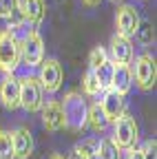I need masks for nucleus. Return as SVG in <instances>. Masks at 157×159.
<instances>
[{"label":"nucleus","instance_id":"c85d7f7f","mask_svg":"<svg viewBox=\"0 0 157 159\" xmlns=\"http://www.w3.org/2000/svg\"><path fill=\"white\" fill-rule=\"evenodd\" d=\"M111 2H115V5H117V2H122V0H111Z\"/></svg>","mask_w":157,"mask_h":159},{"label":"nucleus","instance_id":"9d476101","mask_svg":"<svg viewBox=\"0 0 157 159\" xmlns=\"http://www.w3.org/2000/svg\"><path fill=\"white\" fill-rule=\"evenodd\" d=\"M109 53H111V60H113L115 64H131L133 57H135L131 38L115 33V35L111 38V42H109Z\"/></svg>","mask_w":157,"mask_h":159},{"label":"nucleus","instance_id":"5701e85b","mask_svg":"<svg viewBox=\"0 0 157 159\" xmlns=\"http://www.w3.org/2000/svg\"><path fill=\"white\" fill-rule=\"evenodd\" d=\"M18 11V0H0V18L11 20Z\"/></svg>","mask_w":157,"mask_h":159},{"label":"nucleus","instance_id":"20e7f679","mask_svg":"<svg viewBox=\"0 0 157 159\" xmlns=\"http://www.w3.org/2000/svg\"><path fill=\"white\" fill-rule=\"evenodd\" d=\"M44 104V89L40 84V80L38 77H22L20 80V106L29 113H35L40 111Z\"/></svg>","mask_w":157,"mask_h":159},{"label":"nucleus","instance_id":"9b49d317","mask_svg":"<svg viewBox=\"0 0 157 159\" xmlns=\"http://www.w3.org/2000/svg\"><path fill=\"white\" fill-rule=\"evenodd\" d=\"M100 106H102V111H104V115L109 119V124H113L120 115L126 113V99H124L122 93H117L113 89H106L104 97L100 99Z\"/></svg>","mask_w":157,"mask_h":159},{"label":"nucleus","instance_id":"b1692460","mask_svg":"<svg viewBox=\"0 0 157 159\" xmlns=\"http://www.w3.org/2000/svg\"><path fill=\"white\" fill-rule=\"evenodd\" d=\"M155 148H157V144H155V139H148V142L144 144V159H157V155H155Z\"/></svg>","mask_w":157,"mask_h":159},{"label":"nucleus","instance_id":"0eeeda50","mask_svg":"<svg viewBox=\"0 0 157 159\" xmlns=\"http://www.w3.org/2000/svg\"><path fill=\"white\" fill-rule=\"evenodd\" d=\"M40 84L47 93H55L58 89L62 86V80H64V71H62V64L58 62L55 57H47L40 62Z\"/></svg>","mask_w":157,"mask_h":159},{"label":"nucleus","instance_id":"a878e982","mask_svg":"<svg viewBox=\"0 0 157 159\" xmlns=\"http://www.w3.org/2000/svg\"><path fill=\"white\" fill-rule=\"evenodd\" d=\"M71 159H89V155H84L80 148H75V150L71 152Z\"/></svg>","mask_w":157,"mask_h":159},{"label":"nucleus","instance_id":"6e6552de","mask_svg":"<svg viewBox=\"0 0 157 159\" xmlns=\"http://www.w3.org/2000/svg\"><path fill=\"white\" fill-rule=\"evenodd\" d=\"M0 102L7 111L20 108V80H16L13 73H5L0 82Z\"/></svg>","mask_w":157,"mask_h":159},{"label":"nucleus","instance_id":"6ab92c4d","mask_svg":"<svg viewBox=\"0 0 157 159\" xmlns=\"http://www.w3.org/2000/svg\"><path fill=\"white\" fill-rule=\"evenodd\" d=\"M82 89H84V93H86V95H93V97L102 93L100 82H97V77H95L93 69H89V71H86V75H84V80H82Z\"/></svg>","mask_w":157,"mask_h":159},{"label":"nucleus","instance_id":"4be33fe9","mask_svg":"<svg viewBox=\"0 0 157 159\" xmlns=\"http://www.w3.org/2000/svg\"><path fill=\"white\" fill-rule=\"evenodd\" d=\"M109 55H106V49L104 47H95L89 55V69H95V66H100L102 62H106Z\"/></svg>","mask_w":157,"mask_h":159},{"label":"nucleus","instance_id":"412c9836","mask_svg":"<svg viewBox=\"0 0 157 159\" xmlns=\"http://www.w3.org/2000/svg\"><path fill=\"white\" fill-rule=\"evenodd\" d=\"M135 35L140 38V42H142V44H150L153 40H155V31H153V25H150V22H142V20H140V27H137Z\"/></svg>","mask_w":157,"mask_h":159},{"label":"nucleus","instance_id":"2eb2a0df","mask_svg":"<svg viewBox=\"0 0 157 159\" xmlns=\"http://www.w3.org/2000/svg\"><path fill=\"white\" fill-rule=\"evenodd\" d=\"M133 86V71L128 64H115V71H113V82H111V89L126 95Z\"/></svg>","mask_w":157,"mask_h":159},{"label":"nucleus","instance_id":"f03ea898","mask_svg":"<svg viewBox=\"0 0 157 159\" xmlns=\"http://www.w3.org/2000/svg\"><path fill=\"white\" fill-rule=\"evenodd\" d=\"M20 66V40L9 29L0 31V71L13 73Z\"/></svg>","mask_w":157,"mask_h":159},{"label":"nucleus","instance_id":"423d86ee","mask_svg":"<svg viewBox=\"0 0 157 159\" xmlns=\"http://www.w3.org/2000/svg\"><path fill=\"white\" fill-rule=\"evenodd\" d=\"M113 124H115V130H113L111 139L122 150H126V148H131V146L137 144V139H140V128H137V122L133 119V115L124 113V115L117 117Z\"/></svg>","mask_w":157,"mask_h":159},{"label":"nucleus","instance_id":"f8f14e48","mask_svg":"<svg viewBox=\"0 0 157 159\" xmlns=\"http://www.w3.org/2000/svg\"><path fill=\"white\" fill-rule=\"evenodd\" d=\"M11 142H13V159H29L33 155V135L29 128H16L11 130Z\"/></svg>","mask_w":157,"mask_h":159},{"label":"nucleus","instance_id":"f257e3e1","mask_svg":"<svg viewBox=\"0 0 157 159\" xmlns=\"http://www.w3.org/2000/svg\"><path fill=\"white\" fill-rule=\"evenodd\" d=\"M60 104H62V115H64V126L71 130H82L86 126V111H89V104L82 97V93L69 91Z\"/></svg>","mask_w":157,"mask_h":159},{"label":"nucleus","instance_id":"39448f33","mask_svg":"<svg viewBox=\"0 0 157 159\" xmlns=\"http://www.w3.org/2000/svg\"><path fill=\"white\" fill-rule=\"evenodd\" d=\"M133 82L140 91H150L157 82V62L148 53H142L135 57V69H133Z\"/></svg>","mask_w":157,"mask_h":159},{"label":"nucleus","instance_id":"dca6fc26","mask_svg":"<svg viewBox=\"0 0 157 159\" xmlns=\"http://www.w3.org/2000/svg\"><path fill=\"white\" fill-rule=\"evenodd\" d=\"M86 124H89L95 133H104V130H106L109 119H106V115H104L100 102H93V104L89 106V111H86Z\"/></svg>","mask_w":157,"mask_h":159},{"label":"nucleus","instance_id":"1a4fd4ad","mask_svg":"<svg viewBox=\"0 0 157 159\" xmlns=\"http://www.w3.org/2000/svg\"><path fill=\"white\" fill-rule=\"evenodd\" d=\"M115 27H117L120 35L133 38L137 27H140V13H137V9L131 5H122L117 9V16H115Z\"/></svg>","mask_w":157,"mask_h":159},{"label":"nucleus","instance_id":"bb28decb","mask_svg":"<svg viewBox=\"0 0 157 159\" xmlns=\"http://www.w3.org/2000/svg\"><path fill=\"white\" fill-rule=\"evenodd\" d=\"M82 2H84L86 7H97V5L102 2V0H82Z\"/></svg>","mask_w":157,"mask_h":159},{"label":"nucleus","instance_id":"4468645a","mask_svg":"<svg viewBox=\"0 0 157 159\" xmlns=\"http://www.w3.org/2000/svg\"><path fill=\"white\" fill-rule=\"evenodd\" d=\"M18 11L22 13V18L31 25L42 22V18L47 13L44 0H18Z\"/></svg>","mask_w":157,"mask_h":159},{"label":"nucleus","instance_id":"393cba45","mask_svg":"<svg viewBox=\"0 0 157 159\" xmlns=\"http://www.w3.org/2000/svg\"><path fill=\"white\" fill-rule=\"evenodd\" d=\"M124 159H144V150L131 146V148H126V157Z\"/></svg>","mask_w":157,"mask_h":159},{"label":"nucleus","instance_id":"7ed1b4c3","mask_svg":"<svg viewBox=\"0 0 157 159\" xmlns=\"http://www.w3.org/2000/svg\"><path fill=\"white\" fill-rule=\"evenodd\" d=\"M44 60V42L38 31H29L27 35L20 38V62L29 69L40 66Z\"/></svg>","mask_w":157,"mask_h":159},{"label":"nucleus","instance_id":"f3484780","mask_svg":"<svg viewBox=\"0 0 157 159\" xmlns=\"http://www.w3.org/2000/svg\"><path fill=\"white\" fill-rule=\"evenodd\" d=\"M97 159H122V148L117 146L111 137H104L100 144L95 146Z\"/></svg>","mask_w":157,"mask_h":159},{"label":"nucleus","instance_id":"cd10ccee","mask_svg":"<svg viewBox=\"0 0 157 159\" xmlns=\"http://www.w3.org/2000/svg\"><path fill=\"white\" fill-rule=\"evenodd\" d=\"M51 159H64L62 155H51Z\"/></svg>","mask_w":157,"mask_h":159},{"label":"nucleus","instance_id":"aec40b11","mask_svg":"<svg viewBox=\"0 0 157 159\" xmlns=\"http://www.w3.org/2000/svg\"><path fill=\"white\" fill-rule=\"evenodd\" d=\"M0 159H13L11 130H0Z\"/></svg>","mask_w":157,"mask_h":159},{"label":"nucleus","instance_id":"ddd939ff","mask_svg":"<svg viewBox=\"0 0 157 159\" xmlns=\"http://www.w3.org/2000/svg\"><path fill=\"white\" fill-rule=\"evenodd\" d=\"M42 124L47 130H62L64 128V115H62V104L51 99V102L42 104Z\"/></svg>","mask_w":157,"mask_h":159},{"label":"nucleus","instance_id":"a211bd4d","mask_svg":"<svg viewBox=\"0 0 157 159\" xmlns=\"http://www.w3.org/2000/svg\"><path fill=\"white\" fill-rule=\"evenodd\" d=\"M113 71H115V62H113V60H106V62H102L100 66L93 69V73H95V77H97V82H100V89H102V91L111 89Z\"/></svg>","mask_w":157,"mask_h":159}]
</instances>
